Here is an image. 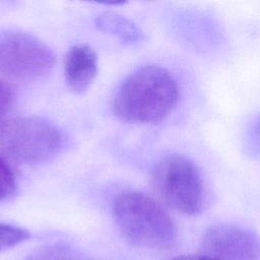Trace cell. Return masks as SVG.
Instances as JSON below:
<instances>
[{
  "label": "cell",
  "instance_id": "6da1fadb",
  "mask_svg": "<svg viewBox=\"0 0 260 260\" xmlns=\"http://www.w3.org/2000/svg\"><path fill=\"white\" fill-rule=\"evenodd\" d=\"M179 98V84L168 69L145 65L121 84L113 101V111L124 122L156 123L174 111Z\"/></svg>",
  "mask_w": 260,
  "mask_h": 260
},
{
  "label": "cell",
  "instance_id": "7a4b0ae2",
  "mask_svg": "<svg viewBox=\"0 0 260 260\" xmlns=\"http://www.w3.org/2000/svg\"><path fill=\"white\" fill-rule=\"evenodd\" d=\"M113 214L122 235L135 246L164 249L176 240L177 229L169 212L141 192L119 194L113 203Z\"/></svg>",
  "mask_w": 260,
  "mask_h": 260
},
{
  "label": "cell",
  "instance_id": "3957f363",
  "mask_svg": "<svg viewBox=\"0 0 260 260\" xmlns=\"http://www.w3.org/2000/svg\"><path fill=\"white\" fill-rule=\"evenodd\" d=\"M151 185L169 207L196 215L204 205V185L197 165L189 157L173 153L159 159L151 171Z\"/></svg>",
  "mask_w": 260,
  "mask_h": 260
},
{
  "label": "cell",
  "instance_id": "277c9868",
  "mask_svg": "<svg viewBox=\"0 0 260 260\" xmlns=\"http://www.w3.org/2000/svg\"><path fill=\"white\" fill-rule=\"evenodd\" d=\"M63 136L51 122L35 116L0 122V146L15 160L26 165L46 161L56 155Z\"/></svg>",
  "mask_w": 260,
  "mask_h": 260
},
{
  "label": "cell",
  "instance_id": "5b68a950",
  "mask_svg": "<svg viewBox=\"0 0 260 260\" xmlns=\"http://www.w3.org/2000/svg\"><path fill=\"white\" fill-rule=\"evenodd\" d=\"M56 64L53 51L32 35L0 32V72L17 80L31 81L49 75Z\"/></svg>",
  "mask_w": 260,
  "mask_h": 260
},
{
  "label": "cell",
  "instance_id": "8992f818",
  "mask_svg": "<svg viewBox=\"0 0 260 260\" xmlns=\"http://www.w3.org/2000/svg\"><path fill=\"white\" fill-rule=\"evenodd\" d=\"M199 251L212 260H260V238L247 229L220 223L206 231Z\"/></svg>",
  "mask_w": 260,
  "mask_h": 260
},
{
  "label": "cell",
  "instance_id": "52a82bcc",
  "mask_svg": "<svg viewBox=\"0 0 260 260\" xmlns=\"http://www.w3.org/2000/svg\"><path fill=\"white\" fill-rule=\"evenodd\" d=\"M64 70L68 87L75 93H84L99 72L95 51L88 45L73 46L65 56Z\"/></svg>",
  "mask_w": 260,
  "mask_h": 260
},
{
  "label": "cell",
  "instance_id": "ba28073f",
  "mask_svg": "<svg viewBox=\"0 0 260 260\" xmlns=\"http://www.w3.org/2000/svg\"><path fill=\"white\" fill-rule=\"evenodd\" d=\"M94 23L101 31L114 36L124 44H134L143 38L141 30L133 22L114 12L99 15Z\"/></svg>",
  "mask_w": 260,
  "mask_h": 260
},
{
  "label": "cell",
  "instance_id": "9c48e42d",
  "mask_svg": "<svg viewBox=\"0 0 260 260\" xmlns=\"http://www.w3.org/2000/svg\"><path fill=\"white\" fill-rule=\"evenodd\" d=\"M26 260H91L82 252L62 245H48L35 250Z\"/></svg>",
  "mask_w": 260,
  "mask_h": 260
},
{
  "label": "cell",
  "instance_id": "30bf717a",
  "mask_svg": "<svg viewBox=\"0 0 260 260\" xmlns=\"http://www.w3.org/2000/svg\"><path fill=\"white\" fill-rule=\"evenodd\" d=\"M30 238L27 230L0 222V253L17 246Z\"/></svg>",
  "mask_w": 260,
  "mask_h": 260
},
{
  "label": "cell",
  "instance_id": "8fae6325",
  "mask_svg": "<svg viewBox=\"0 0 260 260\" xmlns=\"http://www.w3.org/2000/svg\"><path fill=\"white\" fill-rule=\"evenodd\" d=\"M17 192V181L11 166L0 156V202L12 198Z\"/></svg>",
  "mask_w": 260,
  "mask_h": 260
},
{
  "label": "cell",
  "instance_id": "7c38bea8",
  "mask_svg": "<svg viewBox=\"0 0 260 260\" xmlns=\"http://www.w3.org/2000/svg\"><path fill=\"white\" fill-rule=\"evenodd\" d=\"M15 90L6 80L0 78V122L3 117L10 111L15 102Z\"/></svg>",
  "mask_w": 260,
  "mask_h": 260
},
{
  "label": "cell",
  "instance_id": "4fadbf2b",
  "mask_svg": "<svg viewBox=\"0 0 260 260\" xmlns=\"http://www.w3.org/2000/svg\"><path fill=\"white\" fill-rule=\"evenodd\" d=\"M175 260H212L203 255H188V256H181L176 258Z\"/></svg>",
  "mask_w": 260,
  "mask_h": 260
},
{
  "label": "cell",
  "instance_id": "5bb4252c",
  "mask_svg": "<svg viewBox=\"0 0 260 260\" xmlns=\"http://www.w3.org/2000/svg\"><path fill=\"white\" fill-rule=\"evenodd\" d=\"M254 138H255L257 144L260 146V118L258 119V121L256 122V124L254 126Z\"/></svg>",
  "mask_w": 260,
  "mask_h": 260
}]
</instances>
